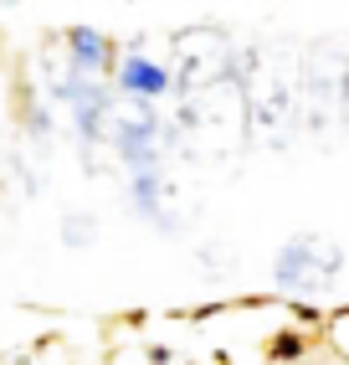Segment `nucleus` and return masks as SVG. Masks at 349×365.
<instances>
[{
	"label": "nucleus",
	"mask_w": 349,
	"mask_h": 365,
	"mask_svg": "<svg viewBox=\"0 0 349 365\" xmlns=\"http://www.w3.org/2000/svg\"><path fill=\"white\" fill-rule=\"evenodd\" d=\"M339 273H344V247L323 232H293L272 252V283H278V294H288L298 304L323 299L339 283Z\"/></svg>",
	"instance_id": "f257e3e1"
},
{
	"label": "nucleus",
	"mask_w": 349,
	"mask_h": 365,
	"mask_svg": "<svg viewBox=\"0 0 349 365\" xmlns=\"http://www.w3.org/2000/svg\"><path fill=\"white\" fill-rule=\"evenodd\" d=\"M57 98L72 113V129H78L88 144H98V134L113 124V108H108L113 103V88L98 83V78H83V72L67 67V78H57Z\"/></svg>",
	"instance_id": "f03ea898"
},
{
	"label": "nucleus",
	"mask_w": 349,
	"mask_h": 365,
	"mask_svg": "<svg viewBox=\"0 0 349 365\" xmlns=\"http://www.w3.org/2000/svg\"><path fill=\"white\" fill-rule=\"evenodd\" d=\"M113 88H118V98H129V103H160L165 93L174 88V72L160 62V57H144V52H129V57H118L113 62Z\"/></svg>",
	"instance_id": "7ed1b4c3"
},
{
	"label": "nucleus",
	"mask_w": 349,
	"mask_h": 365,
	"mask_svg": "<svg viewBox=\"0 0 349 365\" xmlns=\"http://www.w3.org/2000/svg\"><path fill=\"white\" fill-rule=\"evenodd\" d=\"M62 41H67V57H72L67 67H72V72L98 78V83L113 78V36H108V31H98V26H88V21H78V26L62 31Z\"/></svg>",
	"instance_id": "20e7f679"
},
{
	"label": "nucleus",
	"mask_w": 349,
	"mask_h": 365,
	"mask_svg": "<svg viewBox=\"0 0 349 365\" xmlns=\"http://www.w3.org/2000/svg\"><path fill=\"white\" fill-rule=\"evenodd\" d=\"M129 211L139 222L160 227V232H174L170 211H165V175L160 170H144V175H129Z\"/></svg>",
	"instance_id": "39448f33"
},
{
	"label": "nucleus",
	"mask_w": 349,
	"mask_h": 365,
	"mask_svg": "<svg viewBox=\"0 0 349 365\" xmlns=\"http://www.w3.org/2000/svg\"><path fill=\"white\" fill-rule=\"evenodd\" d=\"M267 355H272V360H283V365L303 360V355H308V334H303V329H278V334L267 339Z\"/></svg>",
	"instance_id": "423d86ee"
},
{
	"label": "nucleus",
	"mask_w": 349,
	"mask_h": 365,
	"mask_svg": "<svg viewBox=\"0 0 349 365\" xmlns=\"http://www.w3.org/2000/svg\"><path fill=\"white\" fill-rule=\"evenodd\" d=\"M323 345H329L339 360H349V309H339V314L323 319Z\"/></svg>",
	"instance_id": "0eeeda50"
},
{
	"label": "nucleus",
	"mask_w": 349,
	"mask_h": 365,
	"mask_svg": "<svg viewBox=\"0 0 349 365\" xmlns=\"http://www.w3.org/2000/svg\"><path fill=\"white\" fill-rule=\"evenodd\" d=\"M93 232H98V222H93L88 211L62 216V242H67V247H93Z\"/></svg>",
	"instance_id": "6e6552de"
}]
</instances>
